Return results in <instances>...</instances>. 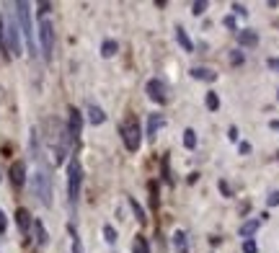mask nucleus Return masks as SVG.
<instances>
[{
  "mask_svg": "<svg viewBox=\"0 0 279 253\" xmlns=\"http://www.w3.org/2000/svg\"><path fill=\"white\" fill-rule=\"evenodd\" d=\"M16 11V21H18V29L21 34L26 36V49L29 55H36V41H34V23H31V6L26 3V0H18V3L13 6Z\"/></svg>",
  "mask_w": 279,
  "mask_h": 253,
  "instance_id": "obj_1",
  "label": "nucleus"
},
{
  "mask_svg": "<svg viewBox=\"0 0 279 253\" xmlns=\"http://www.w3.org/2000/svg\"><path fill=\"white\" fill-rule=\"evenodd\" d=\"M81 186H83V165L78 158H70V163H67V201L72 207L81 199Z\"/></svg>",
  "mask_w": 279,
  "mask_h": 253,
  "instance_id": "obj_2",
  "label": "nucleus"
},
{
  "mask_svg": "<svg viewBox=\"0 0 279 253\" xmlns=\"http://www.w3.org/2000/svg\"><path fill=\"white\" fill-rule=\"evenodd\" d=\"M31 186H34V194H36V199L42 201L44 207H49V204H52V179H49V173L44 171V168H39V171L34 173V179H31Z\"/></svg>",
  "mask_w": 279,
  "mask_h": 253,
  "instance_id": "obj_3",
  "label": "nucleus"
},
{
  "mask_svg": "<svg viewBox=\"0 0 279 253\" xmlns=\"http://www.w3.org/2000/svg\"><path fill=\"white\" fill-rule=\"evenodd\" d=\"M119 132H122V140H124V147L130 153H137L140 150V142H142V132H140V124L135 116H130L127 121H122V127H119Z\"/></svg>",
  "mask_w": 279,
  "mask_h": 253,
  "instance_id": "obj_4",
  "label": "nucleus"
},
{
  "mask_svg": "<svg viewBox=\"0 0 279 253\" xmlns=\"http://www.w3.org/2000/svg\"><path fill=\"white\" fill-rule=\"evenodd\" d=\"M6 47H8V55H13V57L23 55V44H21V29H18L16 13H13V16H8V21H6Z\"/></svg>",
  "mask_w": 279,
  "mask_h": 253,
  "instance_id": "obj_5",
  "label": "nucleus"
},
{
  "mask_svg": "<svg viewBox=\"0 0 279 253\" xmlns=\"http://www.w3.org/2000/svg\"><path fill=\"white\" fill-rule=\"evenodd\" d=\"M39 44H42V57L49 62L52 60V52H55V26L49 18H42L39 21Z\"/></svg>",
  "mask_w": 279,
  "mask_h": 253,
  "instance_id": "obj_6",
  "label": "nucleus"
},
{
  "mask_svg": "<svg viewBox=\"0 0 279 253\" xmlns=\"http://www.w3.org/2000/svg\"><path fill=\"white\" fill-rule=\"evenodd\" d=\"M147 96H150V101L163 106V104H168V86L161 78H153V80H147Z\"/></svg>",
  "mask_w": 279,
  "mask_h": 253,
  "instance_id": "obj_7",
  "label": "nucleus"
},
{
  "mask_svg": "<svg viewBox=\"0 0 279 253\" xmlns=\"http://www.w3.org/2000/svg\"><path fill=\"white\" fill-rule=\"evenodd\" d=\"M81 132H83V114L78 111L75 106H70V109H67V135H70V140L75 142L78 137H81Z\"/></svg>",
  "mask_w": 279,
  "mask_h": 253,
  "instance_id": "obj_8",
  "label": "nucleus"
},
{
  "mask_svg": "<svg viewBox=\"0 0 279 253\" xmlns=\"http://www.w3.org/2000/svg\"><path fill=\"white\" fill-rule=\"evenodd\" d=\"M11 184H13L16 189H21V186L26 184V163H23V160H16V163L11 165Z\"/></svg>",
  "mask_w": 279,
  "mask_h": 253,
  "instance_id": "obj_9",
  "label": "nucleus"
},
{
  "mask_svg": "<svg viewBox=\"0 0 279 253\" xmlns=\"http://www.w3.org/2000/svg\"><path fill=\"white\" fill-rule=\"evenodd\" d=\"M238 44L241 47H256L259 44V34L253 29H241L238 31Z\"/></svg>",
  "mask_w": 279,
  "mask_h": 253,
  "instance_id": "obj_10",
  "label": "nucleus"
},
{
  "mask_svg": "<svg viewBox=\"0 0 279 253\" xmlns=\"http://www.w3.org/2000/svg\"><path fill=\"white\" fill-rule=\"evenodd\" d=\"M16 225H18V230L21 233H29L31 230V225H34V220H31V215H29V209H18V212H16Z\"/></svg>",
  "mask_w": 279,
  "mask_h": 253,
  "instance_id": "obj_11",
  "label": "nucleus"
},
{
  "mask_svg": "<svg viewBox=\"0 0 279 253\" xmlns=\"http://www.w3.org/2000/svg\"><path fill=\"white\" fill-rule=\"evenodd\" d=\"M88 121L93 124V127H98V124H104L106 121V114H104V109L101 106H96V104H88Z\"/></svg>",
  "mask_w": 279,
  "mask_h": 253,
  "instance_id": "obj_12",
  "label": "nucleus"
},
{
  "mask_svg": "<svg viewBox=\"0 0 279 253\" xmlns=\"http://www.w3.org/2000/svg\"><path fill=\"white\" fill-rule=\"evenodd\" d=\"M191 78L212 83V80H217V72H215V70H210V67H191Z\"/></svg>",
  "mask_w": 279,
  "mask_h": 253,
  "instance_id": "obj_13",
  "label": "nucleus"
},
{
  "mask_svg": "<svg viewBox=\"0 0 279 253\" xmlns=\"http://www.w3.org/2000/svg\"><path fill=\"white\" fill-rule=\"evenodd\" d=\"M259 227H261V220H248V222H243V225H241V230H238V233H241V238H246V240H248V238H253V235H256V230H259Z\"/></svg>",
  "mask_w": 279,
  "mask_h": 253,
  "instance_id": "obj_14",
  "label": "nucleus"
},
{
  "mask_svg": "<svg viewBox=\"0 0 279 253\" xmlns=\"http://www.w3.org/2000/svg\"><path fill=\"white\" fill-rule=\"evenodd\" d=\"M176 41H179V44H181V49H184V52H194V44H191V39H189L186 29L176 26Z\"/></svg>",
  "mask_w": 279,
  "mask_h": 253,
  "instance_id": "obj_15",
  "label": "nucleus"
},
{
  "mask_svg": "<svg viewBox=\"0 0 279 253\" xmlns=\"http://www.w3.org/2000/svg\"><path fill=\"white\" fill-rule=\"evenodd\" d=\"M173 248L179 253H189V240H186V233L184 230H176L173 233Z\"/></svg>",
  "mask_w": 279,
  "mask_h": 253,
  "instance_id": "obj_16",
  "label": "nucleus"
},
{
  "mask_svg": "<svg viewBox=\"0 0 279 253\" xmlns=\"http://www.w3.org/2000/svg\"><path fill=\"white\" fill-rule=\"evenodd\" d=\"M163 124H166V119H163L161 114H153V116H150V124H147V135H150V137H155V132L161 130Z\"/></svg>",
  "mask_w": 279,
  "mask_h": 253,
  "instance_id": "obj_17",
  "label": "nucleus"
},
{
  "mask_svg": "<svg viewBox=\"0 0 279 253\" xmlns=\"http://www.w3.org/2000/svg\"><path fill=\"white\" fill-rule=\"evenodd\" d=\"M34 230H36V243H39V245H47L49 235H47V230H44L42 220H34Z\"/></svg>",
  "mask_w": 279,
  "mask_h": 253,
  "instance_id": "obj_18",
  "label": "nucleus"
},
{
  "mask_svg": "<svg viewBox=\"0 0 279 253\" xmlns=\"http://www.w3.org/2000/svg\"><path fill=\"white\" fill-rule=\"evenodd\" d=\"M116 49H119V44L114 39H106L104 44H101V57H114L116 55Z\"/></svg>",
  "mask_w": 279,
  "mask_h": 253,
  "instance_id": "obj_19",
  "label": "nucleus"
},
{
  "mask_svg": "<svg viewBox=\"0 0 279 253\" xmlns=\"http://www.w3.org/2000/svg\"><path fill=\"white\" fill-rule=\"evenodd\" d=\"M132 253H150V245H147V240H145L142 235L135 238V243H132Z\"/></svg>",
  "mask_w": 279,
  "mask_h": 253,
  "instance_id": "obj_20",
  "label": "nucleus"
},
{
  "mask_svg": "<svg viewBox=\"0 0 279 253\" xmlns=\"http://www.w3.org/2000/svg\"><path fill=\"white\" fill-rule=\"evenodd\" d=\"M205 104H207V109H210V111H217V109H220V98H217V93H215V91H210V93H207V98H205Z\"/></svg>",
  "mask_w": 279,
  "mask_h": 253,
  "instance_id": "obj_21",
  "label": "nucleus"
},
{
  "mask_svg": "<svg viewBox=\"0 0 279 253\" xmlns=\"http://www.w3.org/2000/svg\"><path fill=\"white\" fill-rule=\"evenodd\" d=\"M184 145H186V150H194L196 147V132L194 130H186L184 132Z\"/></svg>",
  "mask_w": 279,
  "mask_h": 253,
  "instance_id": "obj_22",
  "label": "nucleus"
},
{
  "mask_svg": "<svg viewBox=\"0 0 279 253\" xmlns=\"http://www.w3.org/2000/svg\"><path fill=\"white\" fill-rule=\"evenodd\" d=\"M116 238H119V235H116V230H114L111 225H104V240H106L109 245H114V243H116Z\"/></svg>",
  "mask_w": 279,
  "mask_h": 253,
  "instance_id": "obj_23",
  "label": "nucleus"
},
{
  "mask_svg": "<svg viewBox=\"0 0 279 253\" xmlns=\"http://www.w3.org/2000/svg\"><path fill=\"white\" fill-rule=\"evenodd\" d=\"M70 238H72V253H83V243H81V238H78L75 227H70Z\"/></svg>",
  "mask_w": 279,
  "mask_h": 253,
  "instance_id": "obj_24",
  "label": "nucleus"
},
{
  "mask_svg": "<svg viewBox=\"0 0 279 253\" xmlns=\"http://www.w3.org/2000/svg\"><path fill=\"white\" fill-rule=\"evenodd\" d=\"M130 204H132V209H135V215H137V220H140V222L145 225V222H147V217H145V209H142V207H140V204H137L135 199H130Z\"/></svg>",
  "mask_w": 279,
  "mask_h": 253,
  "instance_id": "obj_25",
  "label": "nucleus"
},
{
  "mask_svg": "<svg viewBox=\"0 0 279 253\" xmlns=\"http://www.w3.org/2000/svg\"><path fill=\"white\" fill-rule=\"evenodd\" d=\"M0 49H3V55H8V47H6V23H3V16H0Z\"/></svg>",
  "mask_w": 279,
  "mask_h": 253,
  "instance_id": "obj_26",
  "label": "nucleus"
},
{
  "mask_svg": "<svg viewBox=\"0 0 279 253\" xmlns=\"http://www.w3.org/2000/svg\"><path fill=\"white\" fill-rule=\"evenodd\" d=\"M243 253H259V245H256V240H253V238L243 240Z\"/></svg>",
  "mask_w": 279,
  "mask_h": 253,
  "instance_id": "obj_27",
  "label": "nucleus"
},
{
  "mask_svg": "<svg viewBox=\"0 0 279 253\" xmlns=\"http://www.w3.org/2000/svg\"><path fill=\"white\" fill-rule=\"evenodd\" d=\"M205 11H207V0H199V3L191 6V13H194V16H202Z\"/></svg>",
  "mask_w": 279,
  "mask_h": 253,
  "instance_id": "obj_28",
  "label": "nucleus"
},
{
  "mask_svg": "<svg viewBox=\"0 0 279 253\" xmlns=\"http://www.w3.org/2000/svg\"><path fill=\"white\" fill-rule=\"evenodd\" d=\"M6 230H8V217H6L3 209H0V235H6Z\"/></svg>",
  "mask_w": 279,
  "mask_h": 253,
  "instance_id": "obj_29",
  "label": "nucleus"
},
{
  "mask_svg": "<svg viewBox=\"0 0 279 253\" xmlns=\"http://www.w3.org/2000/svg\"><path fill=\"white\" fill-rule=\"evenodd\" d=\"M243 60H246L243 52H233V55H230V65H243Z\"/></svg>",
  "mask_w": 279,
  "mask_h": 253,
  "instance_id": "obj_30",
  "label": "nucleus"
},
{
  "mask_svg": "<svg viewBox=\"0 0 279 253\" xmlns=\"http://www.w3.org/2000/svg\"><path fill=\"white\" fill-rule=\"evenodd\" d=\"M266 204H269V207H279V191H271V194L266 196Z\"/></svg>",
  "mask_w": 279,
  "mask_h": 253,
  "instance_id": "obj_31",
  "label": "nucleus"
},
{
  "mask_svg": "<svg viewBox=\"0 0 279 253\" xmlns=\"http://www.w3.org/2000/svg\"><path fill=\"white\" fill-rule=\"evenodd\" d=\"M266 65H269V70L279 72V57H269V60H266Z\"/></svg>",
  "mask_w": 279,
  "mask_h": 253,
  "instance_id": "obj_32",
  "label": "nucleus"
},
{
  "mask_svg": "<svg viewBox=\"0 0 279 253\" xmlns=\"http://www.w3.org/2000/svg\"><path fill=\"white\" fill-rule=\"evenodd\" d=\"M238 153H241V155H248V153H251V145H248V142H241V145H238Z\"/></svg>",
  "mask_w": 279,
  "mask_h": 253,
  "instance_id": "obj_33",
  "label": "nucleus"
},
{
  "mask_svg": "<svg viewBox=\"0 0 279 253\" xmlns=\"http://www.w3.org/2000/svg\"><path fill=\"white\" fill-rule=\"evenodd\" d=\"M233 11H235V13H238V16H248V11H246V8H243V6H238V3H235V6H233Z\"/></svg>",
  "mask_w": 279,
  "mask_h": 253,
  "instance_id": "obj_34",
  "label": "nucleus"
},
{
  "mask_svg": "<svg viewBox=\"0 0 279 253\" xmlns=\"http://www.w3.org/2000/svg\"><path fill=\"white\" fill-rule=\"evenodd\" d=\"M222 23H225V26H227V29H235V18H233V16H227V18H225V21H222Z\"/></svg>",
  "mask_w": 279,
  "mask_h": 253,
  "instance_id": "obj_35",
  "label": "nucleus"
},
{
  "mask_svg": "<svg viewBox=\"0 0 279 253\" xmlns=\"http://www.w3.org/2000/svg\"><path fill=\"white\" fill-rule=\"evenodd\" d=\"M220 191H222V194H225V196H230V186H227V184H225V181H220Z\"/></svg>",
  "mask_w": 279,
  "mask_h": 253,
  "instance_id": "obj_36",
  "label": "nucleus"
},
{
  "mask_svg": "<svg viewBox=\"0 0 279 253\" xmlns=\"http://www.w3.org/2000/svg\"><path fill=\"white\" fill-rule=\"evenodd\" d=\"M269 127H271V130H276V132H279V119H271V121H269Z\"/></svg>",
  "mask_w": 279,
  "mask_h": 253,
  "instance_id": "obj_37",
  "label": "nucleus"
},
{
  "mask_svg": "<svg viewBox=\"0 0 279 253\" xmlns=\"http://www.w3.org/2000/svg\"><path fill=\"white\" fill-rule=\"evenodd\" d=\"M276 98H279V93H276Z\"/></svg>",
  "mask_w": 279,
  "mask_h": 253,
  "instance_id": "obj_38",
  "label": "nucleus"
}]
</instances>
